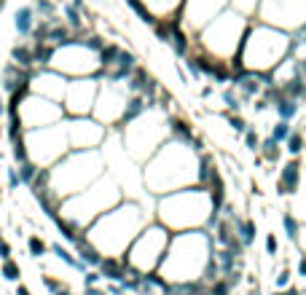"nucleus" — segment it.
I'll use <instances>...</instances> for the list:
<instances>
[{"label":"nucleus","instance_id":"de8ad7c7","mask_svg":"<svg viewBox=\"0 0 306 295\" xmlns=\"http://www.w3.org/2000/svg\"><path fill=\"white\" fill-rule=\"evenodd\" d=\"M0 242H3V228H0Z\"/></svg>","mask_w":306,"mask_h":295},{"label":"nucleus","instance_id":"a19ab883","mask_svg":"<svg viewBox=\"0 0 306 295\" xmlns=\"http://www.w3.org/2000/svg\"><path fill=\"white\" fill-rule=\"evenodd\" d=\"M269 108H272V105L266 102V99H263V97H260V99H258V102H255V113H263V110H269Z\"/></svg>","mask_w":306,"mask_h":295},{"label":"nucleus","instance_id":"f03ea898","mask_svg":"<svg viewBox=\"0 0 306 295\" xmlns=\"http://www.w3.org/2000/svg\"><path fill=\"white\" fill-rule=\"evenodd\" d=\"M234 59H242L244 67L253 70V73H272L279 62L290 59L288 32L272 27V24H263V22L258 24L255 19H250Z\"/></svg>","mask_w":306,"mask_h":295},{"label":"nucleus","instance_id":"4c0bfd02","mask_svg":"<svg viewBox=\"0 0 306 295\" xmlns=\"http://www.w3.org/2000/svg\"><path fill=\"white\" fill-rule=\"evenodd\" d=\"M11 252H14V247L6 242V239H3V242H0V263H3V261H11V258H14Z\"/></svg>","mask_w":306,"mask_h":295},{"label":"nucleus","instance_id":"39448f33","mask_svg":"<svg viewBox=\"0 0 306 295\" xmlns=\"http://www.w3.org/2000/svg\"><path fill=\"white\" fill-rule=\"evenodd\" d=\"M258 11L263 24H272L285 32H293L306 24V0H260Z\"/></svg>","mask_w":306,"mask_h":295},{"label":"nucleus","instance_id":"72a5a7b5","mask_svg":"<svg viewBox=\"0 0 306 295\" xmlns=\"http://www.w3.org/2000/svg\"><path fill=\"white\" fill-rule=\"evenodd\" d=\"M35 11L46 14V19H54V3H48V0H35Z\"/></svg>","mask_w":306,"mask_h":295},{"label":"nucleus","instance_id":"bb28decb","mask_svg":"<svg viewBox=\"0 0 306 295\" xmlns=\"http://www.w3.org/2000/svg\"><path fill=\"white\" fill-rule=\"evenodd\" d=\"M290 132H293L290 121H277V124H274V129H272V134H269V137H272V140H277V142L282 145L285 140L290 137Z\"/></svg>","mask_w":306,"mask_h":295},{"label":"nucleus","instance_id":"a18cd8bd","mask_svg":"<svg viewBox=\"0 0 306 295\" xmlns=\"http://www.w3.org/2000/svg\"><path fill=\"white\" fill-rule=\"evenodd\" d=\"M6 113V102H3V97H0V116Z\"/></svg>","mask_w":306,"mask_h":295},{"label":"nucleus","instance_id":"09e8293b","mask_svg":"<svg viewBox=\"0 0 306 295\" xmlns=\"http://www.w3.org/2000/svg\"><path fill=\"white\" fill-rule=\"evenodd\" d=\"M274 295H282V293H274Z\"/></svg>","mask_w":306,"mask_h":295},{"label":"nucleus","instance_id":"423d86ee","mask_svg":"<svg viewBox=\"0 0 306 295\" xmlns=\"http://www.w3.org/2000/svg\"><path fill=\"white\" fill-rule=\"evenodd\" d=\"M19 118H22L24 132H35V129L54 126V124L64 121V108L46 97H38V94L27 92L22 105H19Z\"/></svg>","mask_w":306,"mask_h":295},{"label":"nucleus","instance_id":"473e14b6","mask_svg":"<svg viewBox=\"0 0 306 295\" xmlns=\"http://www.w3.org/2000/svg\"><path fill=\"white\" fill-rule=\"evenodd\" d=\"M6 177H8V188H11V191H16V188L22 186V177H19V169L16 167H8L6 169Z\"/></svg>","mask_w":306,"mask_h":295},{"label":"nucleus","instance_id":"c756f323","mask_svg":"<svg viewBox=\"0 0 306 295\" xmlns=\"http://www.w3.org/2000/svg\"><path fill=\"white\" fill-rule=\"evenodd\" d=\"M41 282H43V287L48 290V293H59V290H64L67 284L62 282V279H57V277H51V274H46V277H41Z\"/></svg>","mask_w":306,"mask_h":295},{"label":"nucleus","instance_id":"412c9836","mask_svg":"<svg viewBox=\"0 0 306 295\" xmlns=\"http://www.w3.org/2000/svg\"><path fill=\"white\" fill-rule=\"evenodd\" d=\"M0 277L6 279V282H14V284H19V279H22V266H19L16 261H3L0 263Z\"/></svg>","mask_w":306,"mask_h":295},{"label":"nucleus","instance_id":"6ab92c4d","mask_svg":"<svg viewBox=\"0 0 306 295\" xmlns=\"http://www.w3.org/2000/svg\"><path fill=\"white\" fill-rule=\"evenodd\" d=\"M11 59H14V64H19L22 70L32 67V64H35V59H32V46H14V48H11Z\"/></svg>","mask_w":306,"mask_h":295},{"label":"nucleus","instance_id":"f257e3e1","mask_svg":"<svg viewBox=\"0 0 306 295\" xmlns=\"http://www.w3.org/2000/svg\"><path fill=\"white\" fill-rule=\"evenodd\" d=\"M140 226H143V209L134 202H121L99 215L83 233H86V242L102 255L121 258L140 233Z\"/></svg>","mask_w":306,"mask_h":295},{"label":"nucleus","instance_id":"ea45409f","mask_svg":"<svg viewBox=\"0 0 306 295\" xmlns=\"http://www.w3.org/2000/svg\"><path fill=\"white\" fill-rule=\"evenodd\" d=\"M14 295H32V290H30L27 284L19 282V284H16V290H14Z\"/></svg>","mask_w":306,"mask_h":295},{"label":"nucleus","instance_id":"49530a36","mask_svg":"<svg viewBox=\"0 0 306 295\" xmlns=\"http://www.w3.org/2000/svg\"><path fill=\"white\" fill-rule=\"evenodd\" d=\"M3 6H6V0H0V11H3Z\"/></svg>","mask_w":306,"mask_h":295},{"label":"nucleus","instance_id":"79ce46f5","mask_svg":"<svg viewBox=\"0 0 306 295\" xmlns=\"http://www.w3.org/2000/svg\"><path fill=\"white\" fill-rule=\"evenodd\" d=\"M298 277L306 279V255H301V261H298Z\"/></svg>","mask_w":306,"mask_h":295},{"label":"nucleus","instance_id":"0eeeda50","mask_svg":"<svg viewBox=\"0 0 306 295\" xmlns=\"http://www.w3.org/2000/svg\"><path fill=\"white\" fill-rule=\"evenodd\" d=\"M97 78L89 76V78H75L64 86V97H62V105H64V116L70 118H81V116H89L94 110V99H97Z\"/></svg>","mask_w":306,"mask_h":295},{"label":"nucleus","instance_id":"9d476101","mask_svg":"<svg viewBox=\"0 0 306 295\" xmlns=\"http://www.w3.org/2000/svg\"><path fill=\"white\" fill-rule=\"evenodd\" d=\"M301 186V158H290L288 164L282 167V172H279V180H277V193L279 196H290V193H295Z\"/></svg>","mask_w":306,"mask_h":295},{"label":"nucleus","instance_id":"dca6fc26","mask_svg":"<svg viewBox=\"0 0 306 295\" xmlns=\"http://www.w3.org/2000/svg\"><path fill=\"white\" fill-rule=\"evenodd\" d=\"M215 83H231V64L225 59H212V67H209V76Z\"/></svg>","mask_w":306,"mask_h":295},{"label":"nucleus","instance_id":"aec40b11","mask_svg":"<svg viewBox=\"0 0 306 295\" xmlns=\"http://www.w3.org/2000/svg\"><path fill=\"white\" fill-rule=\"evenodd\" d=\"M143 3L153 11V16H156V14H169V16H172L180 8V0H143Z\"/></svg>","mask_w":306,"mask_h":295},{"label":"nucleus","instance_id":"a211bd4d","mask_svg":"<svg viewBox=\"0 0 306 295\" xmlns=\"http://www.w3.org/2000/svg\"><path fill=\"white\" fill-rule=\"evenodd\" d=\"M260 158H266L269 164H277L279 158H282V148H279L277 140L266 137L263 142H260Z\"/></svg>","mask_w":306,"mask_h":295},{"label":"nucleus","instance_id":"2f4dec72","mask_svg":"<svg viewBox=\"0 0 306 295\" xmlns=\"http://www.w3.org/2000/svg\"><path fill=\"white\" fill-rule=\"evenodd\" d=\"M244 145H247V151H258L260 148V137H258V132H255L253 126L244 132Z\"/></svg>","mask_w":306,"mask_h":295},{"label":"nucleus","instance_id":"4468645a","mask_svg":"<svg viewBox=\"0 0 306 295\" xmlns=\"http://www.w3.org/2000/svg\"><path fill=\"white\" fill-rule=\"evenodd\" d=\"M32 22H35V8L32 6H22L14 14V24H16L19 35H30L32 32Z\"/></svg>","mask_w":306,"mask_h":295},{"label":"nucleus","instance_id":"2eb2a0df","mask_svg":"<svg viewBox=\"0 0 306 295\" xmlns=\"http://www.w3.org/2000/svg\"><path fill=\"white\" fill-rule=\"evenodd\" d=\"M48 252H54L57 255V261H62L64 266H70V268H75V271H86V266H83L78 258H75L73 252H70L67 247H62L59 242H54V244H48Z\"/></svg>","mask_w":306,"mask_h":295},{"label":"nucleus","instance_id":"7c9ffc66","mask_svg":"<svg viewBox=\"0 0 306 295\" xmlns=\"http://www.w3.org/2000/svg\"><path fill=\"white\" fill-rule=\"evenodd\" d=\"M64 14H67V24H70L73 30H81V27H83V19H81V11H78V8L64 6Z\"/></svg>","mask_w":306,"mask_h":295},{"label":"nucleus","instance_id":"c9c22d12","mask_svg":"<svg viewBox=\"0 0 306 295\" xmlns=\"http://www.w3.org/2000/svg\"><path fill=\"white\" fill-rule=\"evenodd\" d=\"M266 252L272 255V258L279 252V242H277V236H274V233H266Z\"/></svg>","mask_w":306,"mask_h":295},{"label":"nucleus","instance_id":"9b49d317","mask_svg":"<svg viewBox=\"0 0 306 295\" xmlns=\"http://www.w3.org/2000/svg\"><path fill=\"white\" fill-rule=\"evenodd\" d=\"M167 129H169V134H172L175 142H183V145H188V148L193 145V140H196V132H193V126H191L185 118H180V116H169Z\"/></svg>","mask_w":306,"mask_h":295},{"label":"nucleus","instance_id":"a878e982","mask_svg":"<svg viewBox=\"0 0 306 295\" xmlns=\"http://www.w3.org/2000/svg\"><path fill=\"white\" fill-rule=\"evenodd\" d=\"M153 35H156L161 43H169L172 38V27H169V19H156L153 22Z\"/></svg>","mask_w":306,"mask_h":295},{"label":"nucleus","instance_id":"f8f14e48","mask_svg":"<svg viewBox=\"0 0 306 295\" xmlns=\"http://www.w3.org/2000/svg\"><path fill=\"white\" fill-rule=\"evenodd\" d=\"M234 226H237V236H239V242H242V247H250V244L255 242V220H244V217H237L234 215Z\"/></svg>","mask_w":306,"mask_h":295},{"label":"nucleus","instance_id":"c03bdc74","mask_svg":"<svg viewBox=\"0 0 306 295\" xmlns=\"http://www.w3.org/2000/svg\"><path fill=\"white\" fill-rule=\"evenodd\" d=\"M54 295H73V293H70V287H64V290H59V293H54Z\"/></svg>","mask_w":306,"mask_h":295},{"label":"nucleus","instance_id":"e433bc0d","mask_svg":"<svg viewBox=\"0 0 306 295\" xmlns=\"http://www.w3.org/2000/svg\"><path fill=\"white\" fill-rule=\"evenodd\" d=\"M99 271H83V287H94V284L99 282Z\"/></svg>","mask_w":306,"mask_h":295},{"label":"nucleus","instance_id":"cd10ccee","mask_svg":"<svg viewBox=\"0 0 306 295\" xmlns=\"http://www.w3.org/2000/svg\"><path fill=\"white\" fill-rule=\"evenodd\" d=\"M207 295H231V284H228V279H225V277H218L215 282H209Z\"/></svg>","mask_w":306,"mask_h":295},{"label":"nucleus","instance_id":"5701e85b","mask_svg":"<svg viewBox=\"0 0 306 295\" xmlns=\"http://www.w3.org/2000/svg\"><path fill=\"white\" fill-rule=\"evenodd\" d=\"M282 228H285V233H288V239H290V242H293V244H298L301 226H298V220H295L290 212H285V215H282Z\"/></svg>","mask_w":306,"mask_h":295},{"label":"nucleus","instance_id":"58836bf2","mask_svg":"<svg viewBox=\"0 0 306 295\" xmlns=\"http://www.w3.org/2000/svg\"><path fill=\"white\" fill-rule=\"evenodd\" d=\"M83 295H108V290H99L94 284V287H83Z\"/></svg>","mask_w":306,"mask_h":295},{"label":"nucleus","instance_id":"b1692460","mask_svg":"<svg viewBox=\"0 0 306 295\" xmlns=\"http://www.w3.org/2000/svg\"><path fill=\"white\" fill-rule=\"evenodd\" d=\"M258 3L260 0H231L234 11L242 14V16H247V19H253V14L258 11Z\"/></svg>","mask_w":306,"mask_h":295},{"label":"nucleus","instance_id":"37998d69","mask_svg":"<svg viewBox=\"0 0 306 295\" xmlns=\"http://www.w3.org/2000/svg\"><path fill=\"white\" fill-rule=\"evenodd\" d=\"M282 295H301V290L298 287H288V290H282Z\"/></svg>","mask_w":306,"mask_h":295},{"label":"nucleus","instance_id":"6e6552de","mask_svg":"<svg viewBox=\"0 0 306 295\" xmlns=\"http://www.w3.org/2000/svg\"><path fill=\"white\" fill-rule=\"evenodd\" d=\"M64 126H67L70 151H97V145H102L105 140V126L86 116L70 118V124H64Z\"/></svg>","mask_w":306,"mask_h":295},{"label":"nucleus","instance_id":"f704fd0d","mask_svg":"<svg viewBox=\"0 0 306 295\" xmlns=\"http://www.w3.org/2000/svg\"><path fill=\"white\" fill-rule=\"evenodd\" d=\"M274 284H277V287H279V290L290 287V268H288V266H285V268H282V271H279V274H277V279H274Z\"/></svg>","mask_w":306,"mask_h":295},{"label":"nucleus","instance_id":"393cba45","mask_svg":"<svg viewBox=\"0 0 306 295\" xmlns=\"http://www.w3.org/2000/svg\"><path fill=\"white\" fill-rule=\"evenodd\" d=\"M38 172H41V167H38V164H32V161L19 164V177H22V186H30V183L38 177Z\"/></svg>","mask_w":306,"mask_h":295},{"label":"nucleus","instance_id":"4be33fe9","mask_svg":"<svg viewBox=\"0 0 306 295\" xmlns=\"http://www.w3.org/2000/svg\"><path fill=\"white\" fill-rule=\"evenodd\" d=\"M285 145H288V153L290 156H301L304 153V148H306V140H304V132H290V137L285 140Z\"/></svg>","mask_w":306,"mask_h":295},{"label":"nucleus","instance_id":"20e7f679","mask_svg":"<svg viewBox=\"0 0 306 295\" xmlns=\"http://www.w3.org/2000/svg\"><path fill=\"white\" fill-rule=\"evenodd\" d=\"M169 239H172L169 228L161 226V223H156V226L145 228V231H140L137 236H134V242L129 244V249L121 255V261L127 263L129 268L140 271V274L159 271L164 255H167Z\"/></svg>","mask_w":306,"mask_h":295},{"label":"nucleus","instance_id":"ddd939ff","mask_svg":"<svg viewBox=\"0 0 306 295\" xmlns=\"http://www.w3.org/2000/svg\"><path fill=\"white\" fill-rule=\"evenodd\" d=\"M274 110H277L279 121H293V118L298 116L301 105H298V99H293V97H279L277 102H274Z\"/></svg>","mask_w":306,"mask_h":295},{"label":"nucleus","instance_id":"7ed1b4c3","mask_svg":"<svg viewBox=\"0 0 306 295\" xmlns=\"http://www.w3.org/2000/svg\"><path fill=\"white\" fill-rule=\"evenodd\" d=\"M46 172H48V191L59 202H64V199L75 196V193L86 191L89 183L99 177L102 161H99L97 151H73L70 156L64 153Z\"/></svg>","mask_w":306,"mask_h":295},{"label":"nucleus","instance_id":"f3484780","mask_svg":"<svg viewBox=\"0 0 306 295\" xmlns=\"http://www.w3.org/2000/svg\"><path fill=\"white\" fill-rule=\"evenodd\" d=\"M27 252H30V258H46L48 255V244H46V239L41 236V233H30L27 236Z\"/></svg>","mask_w":306,"mask_h":295},{"label":"nucleus","instance_id":"1a4fd4ad","mask_svg":"<svg viewBox=\"0 0 306 295\" xmlns=\"http://www.w3.org/2000/svg\"><path fill=\"white\" fill-rule=\"evenodd\" d=\"M228 0H180V19H183V27L188 24L191 30H202L207 22H212L220 11L225 8Z\"/></svg>","mask_w":306,"mask_h":295},{"label":"nucleus","instance_id":"c85d7f7f","mask_svg":"<svg viewBox=\"0 0 306 295\" xmlns=\"http://www.w3.org/2000/svg\"><path fill=\"white\" fill-rule=\"evenodd\" d=\"M223 118H228V124L234 126V132H237V134H244V132L250 129V124L244 121L242 116H237V113H228V110H225V113H223Z\"/></svg>","mask_w":306,"mask_h":295}]
</instances>
